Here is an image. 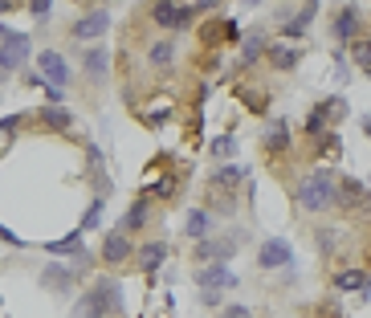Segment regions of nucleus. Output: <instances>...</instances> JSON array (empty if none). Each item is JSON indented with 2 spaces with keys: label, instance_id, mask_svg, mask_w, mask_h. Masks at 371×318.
<instances>
[{
  "label": "nucleus",
  "instance_id": "nucleus-1",
  "mask_svg": "<svg viewBox=\"0 0 371 318\" xmlns=\"http://www.w3.org/2000/svg\"><path fill=\"white\" fill-rule=\"evenodd\" d=\"M335 184H331V176L326 171H314V176H306L302 180V188H298V204L306 208V212H326V208H335Z\"/></svg>",
  "mask_w": 371,
  "mask_h": 318
},
{
  "label": "nucleus",
  "instance_id": "nucleus-2",
  "mask_svg": "<svg viewBox=\"0 0 371 318\" xmlns=\"http://www.w3.org/2000/svg\"><path fill=\"white\" fill-rule=\"evenodd\" d=\"M37 74H41V82L45 86H57V90L70 82V66H65L62 53H53V50H45L41 57H37Z\"/></svg>",
  "mask_w": 371,
  "mask_h": 318
},
{
  "label": "nucleus",
  "instance_id": "nucleus-3",
  "mask_svg": "<svg viewBox=\"0 0 371 318\" xmlns=\"http://www.w3.org/2000/svg\"><path fill=\"white\" fill-rule=\"evenodd\" d=\"M151 21H160V25H167V29H176V25H188V21H192V8L160 0V4H151Z\"/></svg>",
  "mask_w": 371,
  "mask_h": 318
},
{
  "label": "nucleus",
  "instance_id": "nucleus-4",
  "mask_svg": "<svg viewBox=\"0 0 371 318\" xmlns=\"http://www.w3.org/2000/svg\"><path fill=\"white\" fill-rule=\"evenodd\" d=\"M106 29H111V13H106V8H94L90 17H82L78 25H74V37H78V41H90V37L106 33Z\"/></svg>",
  "mask_w": 371,
  "mask_h": 318
},
{
  "label": "nucleus",
  "instance_id": "nucleus-5",
  "mask_svg": "<svg viewBox=\"0 0 371 318\" xmlns=\"http://www.w3.org/2000/svg\"><path fill=\"white\" fill-rule=\"evenodd\" d=\"M0 57H4V66L16 69L25 57H29V37L25 33H4V50H0Z\"/></svg>",
  "mask_w": 371,
  "mask_h": 318
},
{
  "label": "nucleus",
  "instance_id": "nucleus-6",
  "mask_svg": "<svg viewBox=\"0 0 371 318\" xmlns=\"http://www.w3.org/2000/svg\"><path fill=\"white\" fill-rule=\"evenodd\" d=\"M196 282L204 290H228V285H237V273H228V266H209L196 273Z\"/></svg>",
  "mask_w": 371,
  "mask_h": 318
},
{
  "label": "nucleus",
  "instance_id": "nucleus-7",
  "mask_svg": "<svg viewBox=\"0 0 371 318\" xmlns=\"http://www.w3.org/2000/svg\"><path fill=\"white\" fill-rule=\"evenodd\" d=\"M261 266L265 269H277V266H290V245H286V241H265V245H261Z\"/></svg>",
  "mask_w": 371,
  "mask_h": 318
},
{
  "label": "nucleus",
  "instance_id": "nucleus-8",
  "mask_svg": "<svg viewBox=\"0 0 371 318\" xmlns=\"http://www.w3.org/2000/svg\"><path fill=\"white\" fill-rule=\"evenodd\" d=\"M82 66H86V74H90L94 82H102V78H106V66H111V53L102 50V45H94V50H86V62H82Z\"/></svg>",
  "mask_w": 371,
  "mask_h": 318
},
{
  "label": "nucleus",
  "instance_id": "nucleus-9",
  "mask_svg": "<svg viewBox=\"0 0 371 318\" xmlns=\"http://www.w3.org/2000/svg\"><path fill=\"white\" fill-rule=\"evenodd\" d=\"M102 257H106V261H123V257H131V241L123 233H111L106 237V245H102Z\"/></svg>",
  "mask_w": 371,
  "mask_h": 318
},
{
  "label": "nucleus",
  "instance_id": "nucleus-10",
  "mask_svg": "<svg viewBox=\"0 0 371 318\" xmlns=\"http://www.w3.org/2000/svg\"><path fill=\"white\" fill-rule=\"evenodd\" d=\"M209 212H204V208H192V212H188V220H184V233L192 237V241H200V237L209 233Z\"/></svg>",
  "mask_w": 371,
  "mask_h": 318
},
{
  "label": "nucleus",
  "instance_id": "nucleus-11",
  "mask_svg": "<svg viewBox=\"0 0 371 318\" xmlns=\"http://www.w3.org/2000/svg\"><path fill=\"white\" fill-rule=\"evenodd\" d=\"M45 249L49 253H74V257H86V249H82V229L78 233H70V237H62V241H49Z\"/></svg>",
  "mask_w": 371,
  "mask_h": 318
},
{
  "label": "nucleus",
  "instance_id": "nucleus-12",
  "mask_svg": "<svg viewBox=\"0 0 371 318\" xmlns=\"http://www.w3.org/2000/svg\"><path fill=\"white\" fill-rule=\"evenodd\" d=\"M94 298L102 302V310H106V314H111V310H118V302H123V298H118V285H114V282H98V285H94Z\"/></svg>",
  "mask_w": 371,
  "mask_h": 318
},
{
  "label": "nucleus",
  "instance_id": "nucleus-13",
  "mask_svg": "<svg viewBox=\"0 0 371 318\" xmlns=\"http://www.w3.org/2000/svg\"><path fill=\"white\" fill-rule=\"evenodd\" d=\"M102 314H106V310H102V302H98V298H94V290H90V294L78 302V310H74L70 318H102Z\"/></svg>",
  "mask_w": 371,
  "mask_h": 318
},
{
  "label": "nucleus",
  "instance_id": "nucleus-14",
  "mask_svg": "<svg viewBox=\"0 0 371 318\" xmlns=\"http://www.w3.org/2000/svg\"><path fill=\"white\" fill-rule=\"evenodd\" d=\"M45 285H53V290H70V285H74V273L62 269V266H49L45 269Z\"/></svg>",
  "mask_w": 371,
  "mask_h": 318
},
{
  "label": "nucleus",
  "instance_id": "nucleus-15",
  "mask_svg": "<svg viewBox=\"0 0 371 318\" xmlns=\"http://www.w3.org/2000/svg\"><path fill=\"white\" fill-rule=\"evenodd\" d=\"M233 241H225V245H212V241H200V257H216V266L225 261V257H233Z\"/></svg>",
  "mask_w": 371,
  "mask_h": 318
},
{
  "label": "nucleus",
  "instance_id": "nucleus-16",
  "mask_svg": "<svg viewBox=\"0 0 371 318\" xmlns=\"http://www.w3.org/2000/svg\"><path fill=\"white\" fill-rule=\"evenodd\" d=\"M286 143H290V131H286V123H274V127H270V131H265V147H286Z\"/></svg>",
  "mask_w": 371,
  "mask_h": 318
},
{
  "label": "nucleus",
  "instance_id": "nucleus-17",
  "mask_svg": "<svg viewBox=\"0 0 371 318\" xmlns=\"http://www.w3.org/2000/svg\"><path fill=\"white\" fill-rule=\"evenodd\" d=\"M335 285H339V290H359V285H367V278H363L359 269H347V273L335 278Z\"/></svg>",
  "mask_w": 371,
  "mask_h": 318
},
{
  "label": "nucleus",
  "instance_id": "nucleus-18",
  "mask_svg": "<svg viewBox=\"0 0 371 318\" xmlns=\"http://www.w3.org/2000/svg\"><path fill=\"white\" fill-rule=\"evenodd\" d=\"M355 25H359L355 8H347V13H343V17L335 21V33H339V37H351V33H355Z\"/></svg>",
  "mask_w": 371,
  "mask_h": 318
},
{
  "label": "nucleus",
  "instance_id": "nucleus-19",
  "mask_svg": "<svg viewBox=\"0 0 371 318\" xmlns=\"http://www.w3.org/2000/svg\"><path fill=\"white\" fill-rule=\"evenodd\" d=\"M41 118H45L49 127H57V131H65V127H70V110H62V106H49Z\"/></svg>",
  "mask_w": 371,
  "mask_h": 318
},
{
  "label": "nucleus",
  "instance_id": "nucleus-20",
  "mask_svg": "<svg viewBox=\"0 0 371 318\" xmlns=\"http://www.w3.org/2000/svg\"><path fill=\"white\" fill-rule=\"evenodd\" d=\"M143 220H147V200H139V204H135V208L127 212V220H123V229H139Z\"/></svg>",
  "mask_w": 371,
  "mask_h": 318
},
{
  "label": "nucleus",
  "instance_id": "nucleus-21",
  "mask_svg": "<svg viewBox=\"0 0 371 318\" xmlns=\"http://www.w3.org/2000/svg\"><path fill=\"white\" fill-rule=\"evenodd\" d=\"M160 261H163V245H160V241H151V245H143V266H147V269H155Z\"/></svg>",
  "mask_w": 371,
  "mask_h": 318
},
{
  "label": "nucleus",
  "instance_id": "nucleus-22",
  "mask_svg": "<svg viewBox=\"0 0 371 318\" xmlns=\"http://www.w3.org/2000/svg\"><path fill=\"white\" fill-rule=\"evenodd\" d=\"M151 62H155V66H167V62H172V41H155V45H151Z\"/></svg>",
  "mask_w": 371,
  "mask_h": 318
},
{
  "label": "nucleus",
  "instance_id": "nucleus-23",
  "mask_svg": "<svg viewBox=\"0 0 371 318\" xmlns=\"http://www.w3.org/2000/svg\"><path fill=\"white\" fill-rule=\"evenodd\" d=\"M98 220H102V200H94L86 208V217H82V229H98Z\"/></svg>",
  "mask_w": 371,
  "mask_h": 318
},
{
  "label": "nucleus",
  "instance_id": "nucleus-24",
  "mask_svg": "<svg viewBox=\"0 0 371 318\" xmlns=\"http://www.w3.org/2000/svg\"><path fill=\"white\" fill-rule=\"evenodd\" d=\"M323 127H326V106H319V110L306 118V131L310 135H323Z\"/></svg>",
  "mask_w": 371,
  "mask_h": 318
},
{
  "label": "nucleus",
  "instance_id": "nucleus-25",
  "mask_svg": "<svg viewBox=\"0 0 371 318\" xmlns=\"http://www.w3.org/2000/svg\"><path fill=\"white\" fill-rule=\"evenodd\" d=\"M241 176H245V171L241 168H233V164H228V168H221V171H216V184H237V180H241Z\"/></svg>",
  "mask_w": 371,
  "mask_h": 318
},
{
  "label": "nucleus",
  "instance_id": "nucleus-26",
  "mask_svg": "<svg viewBox=\"0 0 371 318\" xmlns=\"http://www.w3.org/2000/svg\"><path fill=\"white\" fill-rule=\"evenodd\" d=\"M270 57H274V66H294V50H286V45H274Z\"/></svg>",
  "mask_w": 371,
  "mask_h": 318
},
{
  "label": "nucleus",
  "instance_id": "nucleus-27",
  "mask_svg": "<svg viewBox=\"0 0 371 318\" xmlns=\"http://www.w3.org/2000/svg\"><path fill=\"white\" fill-rule=\"evenodd\" d=\"M355 62L371 69V41H355Z\"/></svg>",
  "mask_w": 371,
  "mask_h": 318
},
{
  "label": "nucleus",
  "instance_id": "nucleus-28",
  "mask_svg": "<svg viewBox=\"0 0 371 318\" xmlns=\"http://www.w3.org/2000/svg\"><path fill=\"white\" fill-rule=\"evenodd\" d=\"M233 151H237V143H233L228 135H221V139L212 143V155H233Z\"/></svg>",
  "mask_w": 371,
  "mask_h": 318
},
{
  "label": "nucleus",
  "instance_id": "nucleus-29",
  "mask_svg": "<svg viewBox=\"0 0 371 318\" xmlns=\"http://www.w3.org/2000/svg\"><path fill=\"white\" fill-rule=\"evenodd\" d=\"M29 13H33L37 21H45L49 13H53V4H49V0H33V4H29Z\"/></svg>",
  "mask_w": 371,
  "mask_h": 318
},
{
  "label": "nucleus",
  "instance_id": "nucleus-30",
  "mask_svg": "<svg viewBox=\"0 0 371 318\" xmlns=\"http://www.w3.org/2000/svg\"><path fill=\"white\" fill-rule=\"evenodd\" d=\"M221 318H253V310H249V306H225Z\"/></svg>",
  "mask_w": 371,
  "mask_h": 318
},
{
  "label": "nucleus",
  "instance_id": "nucleus-31",
  "mask_svg": "<svg viewBox=\"0 0 371 318\" xmlns=\"http://www.w3.org/2000/svg\"><path fill=\"white\" fill-rule=\"evenodd\" d=\"M258 53H261V37L253 33V37H249V41H245V62H253Z\"/></svg>",
  "mask_w": 371,
  "mask_h": 318
},
{
  "label": "nucleus",
  "instance_id": "nucleus-32",
  "mask_svg": "<svg viewBox=\"0 0 371 318\" xmlns=\"http://www.w3.org/2000/svg\"><path fill=\"white\" fill-rule=\"evenodd\" d=\"M0 237H4V245H25V241H21L13 229H4V225H0Z\"/></svg>",
  "mask_w": 371,
  "mask_h": 318
},
{
  "label": "nucleus",
  "instance_id": "nucleus-33",
  "mask_svg": "<svg viewBox=\"0 0 371 318\" xmlns=\"http://www.w3.org/2000/svg\"><path fill=\"white\" fill-rule=\"evenodd\" d=\"M319 241H323V253H331V249H335V233H323Z\"/></svg>",
  "mask_w": 371,
  "mask_h": 318
},
{
  "label": "nucleus",
  "instance_id": "nucleus-34",
  "mask_svg": "<svg viewBox=\"0 0 371 318\" xmlns=\"http://www.w3.org/2000/svg\"><path fill=\"white\" fill-rule=\"evenodd\" d=\"M4 13H16V4H9V0H0V17H4Z\"/></svg>",
  "mask_w": 371,
  "mask_h": 318
},
{
  "label": "nucleus",
  "instance_id": "nucleus-35",
  "mask_svg": "<svg viewBox=\"0 0 371 318\" xmlns=\"http://www.w3.org/2000/svg\"><path fill=\"white\" fill-rule=\"evenodd\" d=\"M363 131H367V135H371V118H367V123H363Z\"/></svg>",
  "mask_w": 371,
  "mask_h": 318
},
{
  "label": "nucleus",
  "instance_id": "nucleus-36",
  "mask_svg": "<svg viewBox=\"0 0 371 318\" xmlns=\"http://www.w3.org/2000/svg\"><path fill=\"white\" fill-rule=\"evenodd\" d=\"M0 37H4V25H0Z\"/></svg>",
  "mask_w": 371,
  "mask_h": 318
},
{
  "label": "nucleus",
  "instance_id": "nucleus-37",
  "mask_svg": "<svg viewBox=\"0 0 371 318\" xmlns=\"http://www.w3.org/2000/svg\"><path fill=\"white\" fill-rule=\"evenodd\" d=\"M367 285H371V278H367Z\"/></svg>",
  "mask_w": 371,
  "mask_h": 318
}]
</instances>
